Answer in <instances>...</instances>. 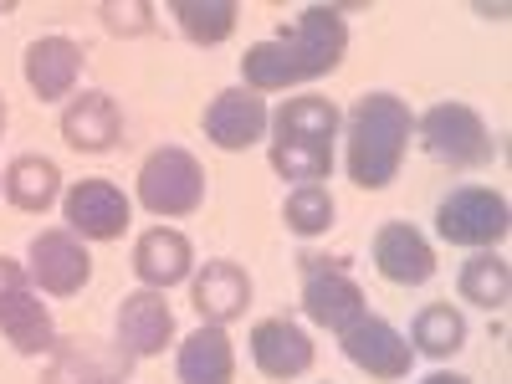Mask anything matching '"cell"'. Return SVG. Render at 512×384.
Segmentation results:
<instances>
[{
	"instance_id": "cell-1",
	"label": "cell",
	"mask_w": 512,
	"mask_h": 384,
	"mask_svg": "<svg viewBox=\"0 0 512 384\" xmlns=\"http://www.w3.org/2000/svg\"><path fill=\"white\" fill-rule=\"evenodd\" d=\"M344 52H349L344 11L338 6H308L292 31L246 47V57H241V77L246 82L241 88H251V93H287V88H297V82H318V77L338 72Z\"/></svg>"
},
{
	"instance_id": "cell-2",
	"label": "cell",
	"mask_w": 512,
	"mask_h": 384,
	"mask_svg": "<svg viewBox=\"0 0 512 384\" xmlns=\"http://www.w3.org/2000/svg\"><path fill=\"white\" fill-rule=\"evenodd\" d=\"M410 134H415V113L405 98L395 93H364L349 113V180L359 190H384L395 185L400 164H405V149H410Z\"/></svg>"
},
{
	"instance_id": "cell-3",
	"label": "cell",
	"mask_w": 512,
	"mask_h": 384,
	"mask_svg": "<svg viewBox=\"0 0 512 384\" xmlns=\"http://www.w3.org/2000/svg\"><path fill=\"white\" fill-rule=\"evenodd\" d=\"M139 205L159 221H180L195 216L205 205V169L190 149L180 144H164L139 164Z\"/></svg>"
},
{
	"instance_id": "cell-4",
	"label": "cell",
	"mask_w": 512,
	"mask_h": 384,
	"mask_svg": "<svg viewBox=\"0 0 512 384\" xmlns=\"http://www.w3.org/2000/svg\"><path fill=\"white\" fill-rule=\"evenodd\" d=\"M415 134L425 144V154L451 164V169H482L497 154V139L477 108L466 103H436L425 108V118H415Z\"/></svg>"
},
{
	"instance_id": "cell-5",
	"label": "cell",
	"mask_w": 512,
	"mask_h": 384,
	"mask_svg": "<svg viewBox=\"0 0 512 384\" xmlns=\"http://www.w3.org/2000/svg\"><path fill=\"white\" fill-rule=\"evenodd\" d=\"M436 231H441V241L466 246V251H497V241H507V231H512V210L487 185H456L436 205Z\"/></svg>"
},
{
	"instance_id": "cell-6",
	"label": "cell",
	"mask_w": 512,
	"mask_h": 384,
	"mask_svg": "<svg viewBox=\"0 0 512 384\" xmlns=\"http://www.w3.org/2000/svg\"><path fill=\"white\" fill-rule=\"evenodd\" d=\"M0 333H6L11 349L26 354V359H41V354H52L62 344L47 303H41V292L31 287L26 267L11 262V256H0Z\"/></svg>"
},
{
	"instance_id": "cell-7",
	"label": "cell",
	"mask_w": 512,
	"mask_h": 384,
	"mask_svg": "<svg viewBox=\"0 0 512 384\" xmlns=\"http://www.w3.org/2000/svg\"><path fill=\"white\" fill-rule=\"evenodd\" d=\"M303 313L328 333H344L369 313V303H364V287L344 272V262L303 256Z\"/></svg>"
},
{
	"instance_id": "cell-8",
	"label": "cell",
	"mask_w": 512,
	"mask_h": 384,
	"mask_svg": "<svg viewBox=\"0 0 512 384\" xmlns=\"http://www.w3.org/2000/svg\"><path fill=\"white\" fill-rule=\"evenodd\" d=\"M26 256H31V267H26L31 287L47 292V297H77L93 282L88 241H77L72 231H36Z\"/></svg>"
},
{
	"instance_id": "cell-9",
	"label": "cell",
	"mask_w": 512,
	"mask_h": 384,
	"mask_svg": "<svg viewBox=\"0 0 512 384\" xmlns=\"http://www.w3.org/2000/svg\"><path fill=\"white\" fill-rule=\"evenodd\" d=\"M134 216V200H128L113 180H77L62 195V221L77 241H118Z\"/></svg>"
},
{
	"instance_id": "cell-10",
	"label": "cell",
	"mask_w": 512,
	"mask_h": 384,
	"mask_svg": "<svg viewBox=\"0 0 512 384\" xmlns=\"http://www.w3.org/2000/svg\"><path fill=\"white\" fill-rule=\"evenodd\" d=\"M338 344H344V359L354 369H364L369 379H405L410 364H415L410 338L390 318H374V313H364L354 328L338 333Z\"/></svg>"
},
{
	"instance_id": "cell-11",
	"label": "cell",
	"mask_w": 512,
	"mask_h": 384,
	"mask_svg": "<svg viewBox=\"0 0 512 384\" xmlns=\"http://www.w3.org/2000/svg\"><path fill=\"white\" fill-rule=\"evenodd\" d=\"M205 139L226 149V154H241L251 144H262L267 139V128H272V113H267V98L262 93H251V88H226L210 98L205 108Z\"/></svg>"
},
{
	"instance_id": "cell-12",
	"label": "cell",
	"mask_w": 512,
	"mask_h": 384,
	"mask_svg": "<svg viewBox=\"0 0 512 384\" xmlns=\"http://www.w3.org/2000/svg\"><path fill=\"white\" fill-rule=\"evenodd\" d=\"M374 272L395 287H425L436 277V246L410 221H384L374 231Z\"/></svg>"
},
{
	"instance_id": "cell-13",
	"label": "cell",
	"mask_w": 512,
	"mask_h": 384,
	"mask_svg": "<svg viewBox=\"0 0 512 384\" xmlns=\"http://www.w3.org/2000/svg\"><path fill=\"white\" fill-rule=\"evenodd\" d=\"M26 88L41 98V103H62L77 93V77H82V47L72 36H36L26 47Z\"/></svg>"
},
{
	"instance_id": "cell-14",
	"label": "cell",
	"mask_w": 512,
	"mask_h": 384,
	"mask_svg": "<svg viewBox=\"0 0 512 384\" xmlns=\"http://www.w3.org/2000/svg\"><path fill=\"white\" fill-rule=\"evenodd\" d=\"M169 338H175V313H169L164 292H154V287L128 292L123 308H118V344H123V354L154 359V354L169 349Z\"/></svg>"
},
{
	"instance_id": "cell-15",
	"label": "cell",
	"mask_w": 512,
	"mask_h": 384,
	"mask_svg": "<svg viewBox=\"0 0 512 384\" xmlns=\"http://www.w3.org/2000/svg\"><path fill=\"white\" fill-rule=\"evenodd\" d=\"M251 359L267 379H297L313 369L318 349H313L308 328H297L292 318H262L251 328Z\"/></svg>"
},
{
	"instance_id": "cell-16",
	"label": "cell",
	"mask_w": 512,
	"mask_h": 384,
	"mask_svg": "<svg viewBox=\"0 0 512 384\" xmlns=\"http://www.w3.org/2000/svg\"><path fill=\"white\" fill-rule=\"evenodd\" d=\"M62 139L77 154H108L123 139V113L108 93L88 88V93H72L62 108Z\"/></svg>"
},
{
	"instance_id": "cell-17",
	"label": "cell",
	"mask_w": 512,
	"mask_h": 384,
	"mask_svg": "<svg viewBox=\"0 0 512 384\" xmlns=\"http://www.w3.org/2000/svg\"><path fill=\"white\" fill-rule=\"evenodd\" d=\"M134 272L144 287L154 292H169V287H180L190 272H195V246L185 231L175 226H149L139 241H134Z\"/></svg>"
},
{
	"instance_id": "cell-18",
	"label": "cell",
	"mask_w": 512,
	"mask_h": 384,
	"mask_svg": "<svg viewBox=\"0 0 512 384\" xmlns=\"http://www.w3.org/2000/svg\"><path fill=\"white\" fill-rule=\"evenodd\" d=\"M128 364H134V354H123V344L108 349V344L82 338V344L52 349V369L41 374V384H123Z\"/></svg>"
},
{
	"instance_id": "cell-19",
	"label": "cell",
	"mask_w": 512,
	"mask_h": 384,
	"mask_svg": "<svg viewBox=\"0 0 512 384\" xmlns=\"http://www.w3.org/2000/svg\"><path fill=\"white\" fill-rule=\"evenodd\" d=\"M190 297H195L200 323L226 328V323H236L251 308V277L236 262H205L200 277H195V287H190Z\"/></svg>"
},
{
	"instance_id": "cell-20",
	"label": "cell",
	"mask_w": 512,
	"mask_h": 384,
	"mask_svg": "<svg viewBox=\"0 0 512 384\" xmlns=\"http://www.w3.org/2000/svg\"><path fill=\"white\" fill-rule=\"evenodd\" d=\"M0 190H6V200L16 210H26V216H47L62 195V169L47 154H16L6 164V175H0Z\"/></svg>"
},
{
	"instance_id": "cell-21",
	"label": "cell",
	"mask_w": 512,
	"mask_h": 384,
	"mask_svg": "<svg viewBox=\"0 0 512 384\" xmlns=\"http://www.w3.org/2000/svg\"><path fill=\"white\" fill-rule=\"evenodd\" d=\"M180 384H236V349L226 328L200 323L185 344H180Z\"/></svg>"
},
{
	"instance_id": "cell-22",
	"label": "cell",
	"mask_w": 512,
	"mask_h": 384,
	"mask_svg": "<svg viewBox=\"0 0 512 384\" xmlns=\"http://www.w3.org/2000/svg\"><path fill=\"white\" fill-rule=\"evenodd\" d=\"M338 128H344V113H338L333 98H318V93L287 98L272 113V139H318V144H333Z\"/></svg>"
},
{
	"instance_id": "cell-23",
	"label": "cell",
	"mask_w": 512,
	"mask_h": 384,
	"mask_svg": "<svg viewBox=\"0 0 512 384\" xmlns=\"http://www.w3.org/2000/svg\"><path fill=\"white\" fill-rule=\"evenodd\" d=\"M456 292H461V303L487 308V313H492V308H507V297H512V267H507V256L477 251L472 262H461Z\"/></svg>"
},
{
	"instance_id": "cell-24",
	"label": "cell",
	"mask_w": 512,
	"mask_h": 384,
	"mask_svg": "<svg viewBox=\"0 0 512 384\" xmlns=\"http://www.w3.org/2000/svg\"><path fill=\"white\" fill-rule=\"evenodd\" d=\"M410 349L425 354V359H451L466 349V318L461 308L451 303H431L415 313V328H410Z\"/></svg>"
},
{
	"instance_id": "cell-25",
	"label": "cell",
	"mask_w": 512,
	"mask_h": 384,
	"mask_svg": "<svg viewBox=\"0 0 512 384\" xmlns=\"http://www.w3.org/2000/svg\"><path fill=\"white\" fill-rule=\"evenodd\" d=\"M169 16L180 21L195 47H221L241 21V6L236 0H169Z\"/></svg>"
},
{
	"instance_id": "cell-26",
	"label": "cell",
	"mask_w": 512,
	"mask_h": 384,
	"mask_svg": "<svg viewBox=\"0 0 512 384\" xmlns=\"http://www.w3.org/2000/svg\"><path fill=\"white\" fill-rule=\"evenodd\" d=\"M272 169L292 185H318L333 175V144L318 139H272Z\"/></svg>"
},
{
	"instance_id": "cell-27",
	"label": "cell",
	"mask_w": 512,
	"mask_h": 384,
	"mask_svg": "<svg viewBox=\"0 0 512 384\" xmlns=\"http://www.w3.org/2000/svg\"><path fill=\"white\" fill-rule=\"evenodd\" d=\"M338 216V205L323 185H292L287 200H282V221L292 236H323Z\"/></svg>"
},
{
	"instance_id": "cell-28",
	"label": "cell",
	"mask_w": 512,
	"mask_h": 384,
	"mask_svg": "<svg viewBox=\"0 0 512 384\" xmlns=\"http://www.w3.org/2000/svg\"><path fill=\"white\" fill-rule=\"evenodd\" d=\"M98 16H103V26H108L113 36H144V31H154V6H149V0H128V6H118V0H103Z\"/></svg>"
},
{
	"instance_id": "cell-29",
	"label": "cell",
	"mask_w": 512,
	"mask_h": 384,
	"mask_svg": "<svg viewBox=\"0 0 512 384\" xmlns=\"http://www.w3.org/2000/svg\"><path fill=\"white\" fill-rule=\"evenodd\" d=\"M420 384H472L466 374H451V369H436V374H425Z\"/></svg>"
},
{
	"instance_id": "cell-30",
	"label": "cell",
	"mask_w": 512,
	"mask_h": 384,
	"mask_svg": "<svg viewBox=\"0 0 512 384\" xmlns=\"http://www.w3.org/2000/svg\"><path fill=\"white\" fill-rule=\"evenodd\" d=\"M6 118H11V113H6V93H0V134H6Z\"/></svg>"
}]
</instances>
